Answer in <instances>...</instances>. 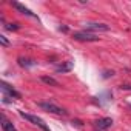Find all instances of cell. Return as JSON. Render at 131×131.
Returning <instances> with one entry per match:
<instances>
[{
    "label": "cell",
    "mask_w": 131,
    "mask_h": 131,
    "mask_svg": "<svg viewBox=\"0 0 131 131\" xmlns=\"http://www.w3.org/2000/svg\"><path fill=\"white\" fill-rule=\"evenodd\" d=\"M39 106H40L42 110L51 113V114H56V116H67V111H65L63 108H60L59 105L52 103V102H40Z\"/></svg>",
    "instance_id": "1"
},
{
    "label": "cell",
    "mask_w": 131,
    "mask_h": 131,
    "mask_svg": "<svg viewBox=\"0 0 131 131\" xmlns=\"http://www.w3.org/2000/svg\"><path fill=\"white\" fill-rule=\"evenodd\" d=\"M19 114H20V117H23L25 120H28V122H31V123H34V125H37V126L42 128L43 131H49V128L46 126V123H45L40 117H37V116H34V114H28V113H25V111H19Z\"/></svg>",
    "instance_id": "2"
},
{
    "label": "cell",
    "mask_w": 131,
    "mask_h": 131,
    "mask_svg": "<svg viewBox=\"0 0 131 131\" xmlns=\"http://www.w3.org/2000/svg\"><path fill=\"white\" fill-rule=\"evenodd\" d=\"M73 39L77 40V42H97L99 37L93 32H88V31H80V32H74L73 34Z\"/></svg>",
    "instance_id": "3"
},
{
    "label": "cell",
    "mask_w": 131,
    "mask_h": 131,
    "mask_svg": "<svg viewBox=\"0 0 131 131\" xmlns=\"http://www.w3.org/2000/svg\"><path fill=\"white\" fill-rule=\"evenodd\" d=\"M110 26L106 23H99V22H88L85 23V31L88 32H96V31H108Z\"/></svg>",
    "instance_id": "4"
},
{
    "label": "cell",
    "mask_w": 131,
    "mask_h": 131,
    "mask_svg": "<svg viewBox=\"0 0 131 131\" xmlns=\"http://www.w3.org/2000/svg\"><path fill=\"white\" fill-rule=\"evenodd\" d=\"M0 90L3 91V94L5 96H8V97H14V99H20L22 96H20V93L19 91H16L11 85H8L6 82H0Z\"/></svg>",
    "instance_id": "5"
},
{
    "label": "cell",
    "mask_w": 131,
    "mask_h": 131,
    "mask_svg": "<svg viewBox=\"0 0 131 131\" xmlns=\"http://www.w3.org/2000/svg\"><path fill=\"white\" fill-rule=\"evenodd\" d=\"M94 125H96V128H99V129H108V128L113 125V119H111V117H102V119H97V120L94 122Z\"/></svg>",
    "instance_id": "6"
},
{
    "label": "cell",
    "mask_w": 131,
    "mask_h": 131,
    "mask_svg": "<svg viewBox=\"0 0 131 131\" xmlns=\"http://www.w3.org/2000/svg\"><path fill=\"white\" fill-rule=\"evenodd\" d=\"M11 6H14L17 11H20L22 14H25V16H28V17H32V19H37V16L34 14V13H31L26 6H23L22 3H19V2H11Z\"/></svg>",
    "instance_id": "7"
},
{
    "label": "cell",
    "mask_w": 131,
    "mask_h": 131,
    "mask_svg": "<svg viewBox=\"0 0 131 131\" xmlns=\"http://www.w3.org/2000/svg\"><path fill=\"white\" fill-rule=\"evenodd\" d=\"M0 120H2V128H3V131H17L16 129V126L6 119V116L5 114H2V116H0Z\"/></svg>",
    "instance_id": "8"
},
{
    "label": "cell",
    "mask_w": 131,
    "mask_h": 131,
    "mask_svg": "<svg viewBox=\"0 0 131 131\" xmlns=\"http://www.w3.org/2000/svg\"><path fill=\"white\" fill-rule=\"evenodd\" d=\"M73 70V62H63L62 65H59V67L56 68V71L57 73H68V71H71Z\"/></svg>",
    "instance_id": "9"
},
{
    "label": "cell",
    "mask_w": 131,
    "mask_h": 131,
    "mask_svg": "<svg viewBox=\"0 0 131 131\" xmlns=\"http://www.w3.org/2000/svg\"><path fill=\"white\" fill-rule=\"evenodd\" d=\"M40 80H42L43 83H46V85H51V86H60V83H59L56 79L49 77V76H42V77H40Z\"/></svg>",
    "instance_id": "10"
},
{
    "label": "cell",
    "mask_w": 131,
    "mask_h": 131,
    "mask_svg": "<svg viewBox=\"0 0 131 131\" xmlns=\"http://www.w3.org/2000/svg\"><path fill=\"white\" fill-rule=\"evenodd\" d=\"M19 65L23 68H29V67H34L36 62L31 60V59H23V57H19Z\"/></svg>",
    "instance_id": "11"
},
{
    "label": "cell",
    "mask_w": 131,
    "mask_h": 131,
    "mask_svg": "<svg viewBox=\"0 0 131 131\" xmlns=\"http://www.w3.org/2000/svg\"><path fill=\"white\" fill-rule=\"evenodd\" d=\"M5 28L9 29V31H16V29H19V25H17V23H8Z\"/></svg>",
    "instance_id": "12"
},
{
    "label": "cell",
    "mask_w": 131,
    "mask_h": 131,
    "mask_svg": "<svg viewBox=\"0 0 131 131\" xmlns=\"http://www.w3.org/2000/svg\"><path fill=\"white\" fill-rule=\"evenodd\" d=\"M0 43H2L3 46H9V42H8V39L5 36H0Z\"/></svg>",
    "instance_id": "13"
},
{
    "label": "cell",
    "mask_w": 131,
    "mask_h": 131,
    "mask_svg": "<svg viewBox=\"0 0 131 131\" xmlns=\"http://www.w3.org/2000/svg\"><path fill=\"white\" fill-rule=\"evenodd\" d=\"M123 90H131V86H122Z\"/></svg>",
    "instance_id": "14"
}]
</instances>
